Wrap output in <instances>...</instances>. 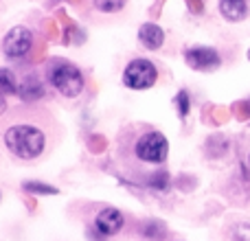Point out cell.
Returning <instances> with one entry per match:
<instances>
[{"label": "cell", "instance_id": "1", "mask_svg": "<svg viewBox=\"0 0 250 241\" xmlns=\"http://www.w3.org/2000/svg\"><path fill=\"white\" fill-rule=\"evenodd\" d=\"M4 145L13 156L22 160H33L44 151V132L33 125H13L4 134Z\"/></svg>", "mask_w": 250, "mask_h": 241}, {"label": "cell", "instance_id": "3", "mask_svg": "<svg viewBox=\"0 0 250 241\" xmlns=\"http://www.w3.org/2000/svg\"><path fill=\"white\" fill-rule=\"evenodd\" d=\"M48 81L64 97H79L83 90V75H82V70L75 68L73 64L55 66V68L51 70V75H48Z\"/></svg>", "mask_w": 250, "mask_h": 241}, {"label": "cell", "instance_id": "6", "mask_svg": "<svg viewBox=\"0 0 250 241\" xmlns=\"http://www.w3.org/2000/svg\"><path fill=\"white\" fill-rule=\"evenodd\" d=\"M185 60L193 70H215V68H220V64H222L220 53L211 46L189 48V51L185 53Z\"/></svg>", "mask_w": 250, "mask_h": 241}, {"label": "cell", "instance_id": "2", "mask_svg": "<svg viewBox=\"0 0 250 241\" xmlns=\"http://www.w3.org/2000/svg\"><path fill=\"white\" fill-rule=\"evenodd\" d=\"M156 79H158L156 66L151 64L149 60L138 57V60L129 61L127 68H125L123 86H127L129 90H147V88H151L156 83Z\"/></svg>", "mask_w": 250, "mask_h": 241}, {"label": "cell", "instance_id": "9", "mask_svg": "<svg viewBox=\"0 0 250 241\" xmlns=\"http://www.w3.org/2000/svg\"><path fill=\"white\" fill-rule=\"evenodd\" d=\"M220 13L229 22H242L248 13L246 0H220Z\"/></svg>", "mask_w": 250, "mask_h": 241}, {"label": "cell", "instance_id": "7", "mask_svg": "<svg viewBox=\"0 0 250 241\" xmlns=\"http://www.w3.org/2000/svg\"><path fill=\"white\" fill-rule=\"evenodd\" d=\"M123 224H125L123 213L117 211V208H104L95 220V228L99 230L101 235H105V237H112V235L121 233Z\"/></svg>", "mask_w": 250, "mask_h": 241}, {"label": "cell", "instance_id": "18", "mask_svg": "<svg viewBox=\"0 0 250 241\" xmlns=\"http://www.w3.org/2000/svg\"><path fill=\"white\" fill-rule=\"evenodd\" d=\"M4 108H7V103H4V95H0V114L4 112Z\"/></svg>", "mask_w": 250, "mask_h": 241}, {"label": "cell", "instance_id": "15", "mask_svg": "<svg viewBox=\"0 0 250 241\" xmlns=\"http://www.w3.org/2000/svg\"><path fill=\"white\" fill-rule=\"evenodd\" d=\"M143 233H145V237H149V239H163L165 226H163V221H149V224L143 228Z\"/></svg>", "mask_w": 250, "mask_h": 241}, {"label": "cell", "instance_id": "17", "mask_svg": "<svg viewBox=\"0 0 250 241\" xmlns=\"http://www.w3.org/2000/svg\"><path fill=\"white\" fill-rule=\"evenodd\" d=\"M193 2V11H202V2L200 0H191Z\"/></svg>", "mask_w": 250, "mask_h": 241}, {"label": "cell", "instance_id": "8", "mask_svg": "<svg viewBox=\"0 0 250 241\" xmlns=\"http://www.w3.org/2000/svg\"><path fill=\"white\" fill-rule=\"evenodd\" d=\"M138 40H141V44L145 48L158 51L165 42V31L160 29L158 24H154V22H145V24L138 29Z\"/></svg>", "mask_w": 250, "mask_h": 241}, {"label": "cell", "instance_id": "10", "mask_svg": "<svg viewBox=\"0 0 250 241\" xmlns=\"http://www.w3.org/2000/svg\"><path fill=\"white\" fill-rule=\"evenodd\" d=\"M18 95H20L22 101H38L44 97V86L40 81H35V79H29V81H24L20 86Z\"/></svg>", "mask_w": 250, "mask_h": 241}, {"label": "cell", "instance_id": "11", "mask_svg": "<svg viewBox=\"0 0 250 241\" xmlns=\"http://www.w3.org/2000/svg\"><path fill=\"white\" fill-rule=\"evenodd\" d=\"M18 90H20V86H18L16 75L9 68H0V95H13Z\"/></svg>", "mask_w": 250, "mask_h": 241}, {"label": "cell", "instance_id": "5", "mask_svg": "<svg viewBox=\"0 0 250 241\" xmlns=\"http://www.w3.org/2000/svg\"><path fill=\"white\" fill-rule=\"evenodd\" d=\"M33 46V35L26 26H13V29L7 31L2 40V51L9 60H20Z\"/></svg>", "mask_w": 250, "mask_h": 241}, {"label": "cell", "instance_id": "13", "mask_svg": "<svg viewBox=\"0 0 250 241\" xmlns=\"http://www.w3.org/2000/svg\"><path fill=\"white\" fill-rule=\"evenodd\" d=\"M92 4L104 13H117L125 7V0H92Z\"/></svg>", "mask_w": 250, "mask_h": 241}, {"label": "cell", "instance_id": "19", "mask_svg": "<svg viewBox=\"0 0 250 241\" xmlns=\"http://www.w3.org/2000/svg\"><path fill=\"white\" fill-rule=\"evenodd\" d=\"M248 60H250V51H248Z\"/></svg>", "mask_w": 250, "mask_h": 241}, {"label": "cell", "instance_id": "16", "mask_svg": "<svg viewBox=\"0 0 250 241\" xmlns=\"http://www.w3.org/2000/svg\"><path fill=\"white\" fill-rule=\"evenodd\" d=\"M167 182H169V176L165 171H158L154 178L149 180L151 186H158V189H167Z\"/></svg>", "mask_w": 250, "mask_h": 241}, {"label": "cell", "instance_id": "14", "mask_svg": "<svg viewBox=\"0 0 250 241\" xmlns=\"http://www.w3.org/2000/svg\"><path fill=\"white\" fill-rule=\"evenodd\" d=\"M176 108H178V114H180V119H185L187 114H189L191 101H189V92H187V90H180L176 95Z\"/></svg>", "mask_w": 250, "mask_h": 241}, {"label": "cell", "instance_id": "4", "mask_svg": "<svg viewBox=\"0 0 250 241\" xmlns=\"http://www.w3.org/2000/svg\"><path fill=\"white\" fill-rule=\"evenodd\" d=\"M167 154H169V142L160 132H147L138 138L136 156L143 160V162L160 164V162H165Z\"/></svg>", "mask_w": 250, "mask_h": 241}, {"label": "cell", "instance_id": "12", "mask_svg": "<svg viewBox=\"0 0 250 241\" xmlns=\"http://www.w3.org/2000/svg\"><path fill=\"white\" fill-rule=\"evenodd\" d=\"M22 189L26 193H33V195H57L60 191L51 184H44V182H35V180H26L22 182Z\"/></svg>", "mask_w": 250, "mask_h": 241}]
</instances>
